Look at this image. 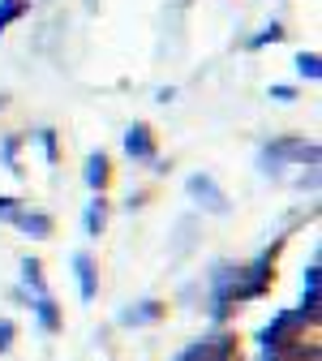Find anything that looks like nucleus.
I'll list each match as a JSON object with an SVG mask.
<instances>
[{
	"label": "nucleus",
	"mask_w": 322,
	"mask_h": 361,
	"mask_svg": "<svg viewBox=\"0 0 322 361\" xmlns=\"http://www.w3.org/2000/svg\"><path fill=\"white\" fill-rule=\"evenodd\" d=\"M318 155H322L318 142H305V138H271L258 151V164L271 176V172H280L284 164H309V168H318Z\"/></svg>",
	"instance_id": "nucleus-1"
},
{
	"label": "nucleus",
	"mask_w": 322,
	"mask_h": 361,
	"mask_svg": "<svg viewBox=\"0 0 322 361\" xmlns=\"http://www.w3.org/2000/svg\"><path fill=\"white\" fill-rule=\"evenodd\" d=\"M185 194H190L202 211H211V215H228V211H233V198L219 190V180H215L211 172H194V176L185 180Z\"/></svg>",
	"instance_id": "nucleus-2"
},
{
	"label": "nucleus",
	"mask_w": 322,
	"mask_h": 361,
	"mask_svg": "<svg viewBox=\"0 0 322 361\" xmlns=\"http://www.w3.org/2000/svg\"><path fill=\"white\" fill-rule=\"evenodd\" d=\"M237 357V336L233 331H215L206 340H194L185 353H176V361H233Z\"/></svg>",
	"instance_id": "nucleus-3"
},
{
	"label": "nucleus",
	"mask_w": 322,
	"mask_h": 361,
	"mask_svg": "<svg viewBox=\"0 0 322 361\" xmlns=\"http://www.w3.org/2000/svg\"><path fill=\"white\" fill-rule=\"evenodd\" d=\"M125 155L133 164H155V138H151V125L147 121H133L125 129Z\"/></svg>",
	"instance_id": "nucleus-4"
},
{
	"label": "nucleus",
	"mask_w": 322,
	"mask_h": 361,
	"mask_svg": "<svg viewBox=\"0 0 322 361\" xmlns=\"http://www.w3.org/2000/svg\"><path fill=\"white\" fill-rule=\"evenodd\" d=\"M159 319H163V301H159V297H142V301H133V305H125V310L116 314L120 327H151V323H159Z\"/></svg>",
	"instance_id": "nucleus-5"
},
{
	"label": "nucleus",
	"mask_w": 322,
	"mask_h": 361,
	"mask_svg": "<svg viewBox=\"0 0 322 361\" xmlns=\"http://www.w3.org/2000/svg\"><path fill=\"white\" fill-rule=\"evenodd\" d=\"M73 276H78V297L90 305V301H95V293H99V276H95V258H90L86 250L73 254Z\"/></svg>",
	"instance_id": "nucleus-6"
},
{
	"label": "nucleus",
	"mask_w": 322,
	"mask_h": 361,
	"mask_svg": "<svg viewBox=\"0 0 322 361\" xmlns=\"http://www.w3.org/2000/svg\"><path fill=\"white\" fill-rule=\"evenodd\" d=\"M9 224H13L18 233L35 237V241H43V237H52V215H43V211H18V215H13Z\"/></svg>",
	"instance_id": "nucleus-7"
},
{
	"label": "nucleus",
	"mask_w": 322,
	"mask_h": 361,
	"mask_svg": "<svg viewBox=\"0 0 322 361\" xmlns=\"http://www.w3.org/2000/svg\"><path fill=\"white\" fill-rule=\"evenodd\" d=\"M108 180H112V159H108L104 151H90V155H86V185L95 190V194H104Z\"/></svg>",
	"instance_id": "nucleus-8"
},
{
	"label": "nucleus",
	"mask_w": 322,
	"mask_h": 361,
	"mask_svg": "<svg viewBox=\"0 0 322 361\" xmlns=\"http://www.w3.org/2000/svg\"><path fill=\"white\" fill-rule=\"evenodd\" d=\"M30 310H35L39 327L48 331V336H56V331H61V305H56V297H30Z\"/></svg>",
	"instance_id": "nucleus-9"
},
{
	"label": "nucleus",
	"mask_w": 322,
	"mask_h": 361,
	"mask_svg": "<svg viewBox=\"0 0 322 361\" xmlns=\"http://www.w3.org/2000/svg\"><path fill=\"white\" fill-rule=\"evenodd\" d=\"M82 228H86V237H99L104 228H108V198L104 194H95L86 202V215H82Z\"/></svg>",
	"instance_id": "nucleus-10"
},
{
	"label": "nucleus",
	"mask_w": 322,
	"mask_h": 361,
	"mask_svg": "<svg viewBox=\"0 0 322 361\" xmlns=\"http://www.w3.org/2000/svg\"><path fill=\"white\" fill-rule=\"evenodd\" d=\"M22 284L30 288V297H48V288H43V262L39 258H22Z\"/></svg>",
	"instance_id": "nucleus-11"
},
{
	"label": "nucleus",
	"mask_w": 322,
	"mask_h": 361,
	"mask_svg": "<svg viewBox=\"0 0 322 361\" xmlns=\"http://www.w3.org/2000/svg\"><path fill=\"white\" fill-rule=\"evenodd\" d=\"M30 13V0H0V35H5L13 22H22Z\"/></svg>",
	"instance_id": "nucleus-12"
},
{
	"label": "nucleus",
	"mask_w": 322,
	"mask_h": 361,
	"mask_svg": "<svg viewBox=\"0 0 322 361\" xmlns=\"http://www.w3.org/2000/svg\"><path fill=\"white\" fill-rule=\"evenodd\" d=\"M297 73L309 78V82H318V78H322V56H318V52H301V56H297Z\"/></svg>",
	"instance_id": "nucleus-13"
},
{
	"label": "nucleus",
	"mask_w": 322,
	"mask_h": 361,
	"mask_svg": "<svg viewBox=\"0 0 322 361\" xmlns=\"http://www.w3.org/2000/svg\"><path fill=\"white\" fill-rule=\"evenodd\" d=\"M18 147H22V138H18V133H9V138L0 142V164H5L9 172H18Z\"/></svg>",
	"instance_id": "nucleus-14"
},
{
	"label": "nucleus",
	"mask_w": 322,
	"mask_h": 361,
	"mask_svg": "<svg viewBox=\"0 0 322 361\" xmlns=\"http://www.w3.org/2000/svg\"><path fill=\"white\" fill-rule=\"evenodd\" d=\"M284 39V26L280 22H271V26H262L254 39H249V48H266V43H280Z\"/></svg>",
	"instance_id": "nucleus-15"
},
{
	"label": "nucleus",
	"mask_w": 322,
	"mask_h": 361,
	"mask_svg": "<svg viewBox=\"0 0 322 361\" xmlns=\"http://www.w3.org/2000/svg\"><path fill=\"white\" fill-rule=\"evenodd\" d=\"M39 147H43V159H48V164L61 159V151H56V133H52V129H39Z\"/></svg>",
	"instance_id": "nucleus-16"
},
{
	"label": "nucleus",
	"mask_w": 322,
	"mask_h": 361,
	"mask_svg": "<svg viewBox=\"0 0 322 361\" xmlns=\"http://www.w3.org/2000/svg\"><path fill=\"white\" fill-rule=\"evenodd\" d=\"M13 340H18V323L0 314V353H9V348H13Z\"/></svg>",
	"instance_id": "nucleus-17"
},
{
	"label": "nucleus",
	"mask_w": 322,
	"mask_h": 361,
	"mask_svg": "<svg viewBox=\"0 0 322 361\" xmlns=\"http://www.w3.org/2000/svg\"><path fill=\"white\" fill-rule=\"evenodd\" d=\"M18 211H22V202H18V198H5V194H0V219H13Z\"/></svg>",
	"instance_id": "nucleus-18"
},
{
	"label": "nucleus",
	"mask_w": 322,
	"mask_h": 361,
	"mask_svg": "<svg viewBox=\"0 0 322 361\" xmlns=\"http://www.w3.org/2000/svg\"><path fill=\"white\" fill-rule=\"evenodd\" d=\"M271 99H280V104H292V99H297V86H271Z\"/></svg>",
	"instance_id": "nucleus-19"
},
{
	"label": "nucleus",
	"mask_w": 322,
	"mask_h": 361,
	"mask_svg": "<svg viewBox=\"0 0 322 361\" xmlns=\"http://www.w3.org/2000/svg\"><path fill=\"white\" fill-rule=\"evenodd\" d=\"M5 104H9V99H5V95H0V108H5Z\"/></svg>",
	"instance_id": "nucleus-20"
}]
</instances>
